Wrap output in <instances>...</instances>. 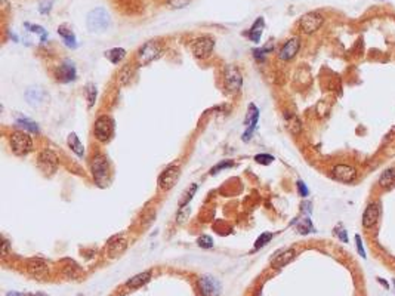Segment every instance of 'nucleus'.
Instances as JSON below:
<instances>
[{"mask_svg": "<svg viewBox=\"0 0 395 296\" xmlns=\"http://www.w3.org/2000/svg\"><path fill=\"white\" fill-rule=\"evenodd\" d=\"M394 286H395V280H394Z\"/></svg>", "mask_w": 395, "mask_h": 296, "instance_id": "nucleus-47", "label": "nucleus"}, {"mask_svg": "<svg viewBox=\"0 0 395 296\" xmlns=\"http://www.w3.org/2000/svg\"><path fill=\"white\" fill-rule=\"evenodd\" d=\"M17 125L19 128H22L24 130H28V132H36V133L39 132L37 125H36L34 122H31V120H28V119H18L17 120Z\"/></svg>", "mask_w": 395, "mask_h": 296, "instance_id": "nucleus-30", "label": "nucleus"}, {"mask_svg": "<svg viewBox=\"0 0 395 296\" xmlns=\"http://www.w3.org/2000/svg\"><path fill=\"white\" fill-rule=\"evenodd\" d=\"M11 148L14 154L25 156L33 150V138L25 130H15L11 135Z\"/></svg>", "mask_w": 395, "mask_h": 296, "instance_id": "nucleus-3", "label": "nucleus"}, {"mask_svg": "<svg viewBox=\"0 0 395 296\" xmlns=\"http://www.w3.org/2000/svg\"><path fill=\"white\" fill-rule=\"evenodd\" d=\"M335 233H336V236H338L343 243H348V234H346V231H345L343 228H336Z\"/></svg>", "mask_w": 395, "mask_h": 296, "instance_id": "nucleus-43", "label": "nucleus"}, {"mask_svg": "<svg viewBox=\"0 0 395 296\" xmlns=\"http://www.w3.org/2000/svg\"><path fill=\"white\" fill-rule=\"evenodd\" d=\"M233 166H234V162H233V160H224V162L218 163L216 166H213V167L210 169V175H216V173H219V170L228 169V167H233Z\"/></svg>", "mask_w": 395, "mask_h": 296, "instance_id": "nucleus-34", "label": "nucleus"}, {"mask_svg": "<svg viewBox=\"0 0 395 296\" xmlns=\"http://www.w3.org/2000/svg\"><path fill=\"white\" fill-rule=\"evenodd\" d=\"M54 5V0H40L39 2V12L40 14H49Z\"/></svg>", "mask_w": 395, "mask_h": 296, "instance_id": "nucleus-38", "label": "nucleus"}, {"mask_svg": "<svg viewBox=\"0 0 395 296\" xmlns=\"http://www.w3.org/2000/svg\"><path fill=\"white\" fill-rule=\"evenodd\" d=\"M324 22V17H323L320 12L317 11H312V12H308L305 14L301 21H299V27L302 30V33L305 34H312L315 33L317 30H320V27Z\"/></svg>", "mask_w": 395, "mask_h": 296, "instance_id": "nucleus-8", "label": "nucleus"}, {"mask_svg": "<svg viewBox=\"0 0 395 296\" xmlns=\"http://www.w3.org/2000/svg\"><path fill=\"white\" fill-rule=\"evenodd\" d=\"M264 25H265V21H264L262 17H259V18L253 22V25L250 27V30H249V33H247L249 39L252 40V42H255V43H259L261 36H262V31H264Z\"/></svg>", "mask_w": 395, "mask_h": 296, "instance_id": "nucleus-22", "label": "nucleus"}, {"mask_svg": "<svg viewBox=\"0 0 395 296\" xmlns=\"http://www.w3.org/2000/svg\"><path fill=\"white\" fill-rule=\"evenodd\" d=\"M197 191V184H193L191 185V188H188L184 194V197L181 199V202H179V207H184V206H188L190 204V200L193 199V196L196 194Z\"/></svg>", "mask_w": 395, "mask_h": 296, "instance_id": "nucleus-31", "label": "nucleus"}, {"mask_svg": "<svg viewBox=\"0 0 395 296\" xmlns=\"http://www.w3.org/2000/svg\"><path fill=\"white\" fill-rule=\"evenodd\" d=\"M274 236H272V233H264V234H261L259 237H258V240L255 241V249H259V247H264L267 243H269L271 241V239H272Z\"/></svg>", "mask_w": 395, "mask_h": 296, "instance_id": "nucleus-36", "label": "nucleus"}, {"mask_svg": "<svg viewBox=\"0 0 395 296\" xmlns=\"http://www.w3.org/2000/svg\"><path fill=\"white\" fill-rule=\"evenodd\" d=\"M6 252H8V241L3 243V255H6Z\"/></svg>", "mask_w": 395, "mask_h": 296, "instance_id": "nucleus-45", "label": "nucleus"}, {"mask_svg": "<svg viewBox=\"0 0 395 296\" xmlns=\"http://www.w3.org/2000/svg\"><path fill=\"white\" fill-rule=\"evenodd\" d=\"M296 256V250L295 249H284L275 253V256L271 259V264L275 268H283L284 265H287L290 261H293Z\"/></svg>", "mask_w": 395, "mask_h": 296, "instance_id": "nucleus-16", "label": "nucleus"}, {"mask_svg": "<svg viewBox=\"0 0 395 296\" xmlns=\"http://www.w3.org/2000/svg\"><path fill=\"white\" fill-rule=\"evenodd\" d=\"M377 281H379V283H382V284L385 286V289H389V286H388V283H386L385 280H382V278H377Z\"/></svg>", "mask_w": 395, "mask_h": 296, "instance_id": "nucleus-44", "label": "nucleus"}, {"mask_svg": "<svg viewBox=\"0 0 395 296\" xmlns=\"http://www.w3.org/2000/svg\"><path fill=\"white\" fill-rule=\"evenodd\" d=\"M355 246H357V250H358V253H360V256L361 258H366L367 255H366V250H364V246H363V240H361V237L360 236H355Z\"/></svg>", "mask_w": 395, "mask_h": 296, "instance_id": "nucleus-41", "label": "nucleus"}, {"mask_svg": "<svg viewBox=\"0 0 395 296\" xmlns=\"http://www.w3.org/2000/svg\"><path fill=\"white\" fill-rule=\"evenodd\" d=\"M126 247H127V240L123 236H116L108 241V247H107V250H108V255L111 258H116V256L122 255L126 250Z\"/></svg>", "mask_w": 395, "mask_h": 296, "instance_id": "nucleus-18", "label": "nucleus"}, {"mask_svg": "<svg viewBox=\"0 0 395 296\" xmlns=\"http://www.w3.org/2000/svg\"><path fill=\"white\" fill-rule=\"evenodd\" d=\"M90 172H92L95 182L98 185H101V187H105L107 182H108V176H110V165H108L107 157H104L102 154L93 156V159L90 162Z\"/></svg>", "mask_w": 395, "mask_h": 296, "instance_id": "nucleus-2", "label": "nucleus"}, {"mask_svg": "<svg viewBox=\"0 0 395 296\" xmlns=\"http://www.w3.org/2000/svg\"><path fill=\"white\" fill-rule=\"evenodd\" d=\"M111 24L110 14L107 12L104 8H96L90 11L86 17V25L90 33H102Z\"/></svg>", "mask_w": 395, "mask_h": 296, "instance_id": "nucleus-1", "label": "nucleus"}, {"mask_svg": "<svg viewBox=\"0 0 395 296\" xmlns=\"http://www.w3.org/2000/svg\"><path fill=\"white\" fill-rule=\"evenodd\" d=\"M132 76H133V67L132 65H125L119 71V82H120V85H127L130 82Z\"/></svg>", "mask_w": 395, "mask_h": 296, "instance_id": "nucleus-28", "label": "nucleus"}, {"mask_svg": "<svg viewBox=\"0 0 395 296\" xmlns=\"http://www.w3.org/2000/svg\"><path fill=\"white\" fill-rule=\"evenodd\" d=\"M379 185L385 190H389L391 187H394V185H395V167H389L380 175Z\"/></svg>", "mask_w": 395, "mask_h": 296, "instance_id": "nucleus-24", "label": "nucleus"}, {"mask_svg": "<svg viewBox=\"0 0 395 296\" xmlns=\"http://www.w3.org/2000/svg\"><path fill=\"white\" fill-rule=\"evenodd\" d=\"M25 98H27V101H28L30 105L36 107V105H40V104L45 102L46 93H45V91H42L40 88H31V89L27 91Z\"/></svg>", "mask_w": 395, "mask_h": 296, "instance_id": "nucleus-19", "label": "nucleus"}, {"mask_svg": "<svg viewBox=\"0 0 395 296\" xmlns=\"http://www.w3.org/2000/svg\"><path fill=\"white\" fill-rule=\"evenodd\" d=\"M296 228L301 234H308V233H312L314 231V227H312V222L309 218H304V219H299L298 224H296Z\"/></svg>", "mask_w": 395, "mask_h": 296, "instance_id": "nucleus-29", "label": "nucleus"}, {"mask_svg": "<svg viewBox=\"0 0 395 296\" xmlns=\"http://www.w3.org/2000/svg\"><path fill=\"white\" fill-rule=\"evenodd\" d=\"M299 49H301V39L299 37H292V39H289L281 46L278 52V58L281 61H290L298 55Z\"/></svg>", "mask_w": 395, "mask_h": 296, "instance_id": "nucleus-13", "label": "nucleus"}, {"mask_svg": "<svg viewBox=\"0 0 395 296\" xmlns=\"http://www.w3.org/2000/svg\"><path fill=\"white\" fill-rule=\"evenodd\" d=\"M162 54V46L159 42H147L144 43L139 51H138V55H136V59H138V64L139 65H147L150 62H153L154 59H157Z\"/></svg>", "mask_w": 395, "mask_h": 296, "instance_id": "nucleus-6", "label": "nucleus"}, {"mask_svg": "<svg viewBox=\"0 0 395 296\" xmlns=\"http://www.w3.org/2000/svg\"><path fill=\"white\" fill-rule=\"evenodd\" d=\"M25 27L30 30V31H33V33H36V34H39L40 36V42L43 43L45 40H46V37H48V33H46V30L43 28V27H40V25H33V24H25Z\"/></svg>", "mask_w": 395, "mask_h": 296, "instance_id": "nucleus-32", "label": "nucleus"}, {"mask_svg": "<svg viewBox=\"0 0 395 296\" xmlns=\"http://www.w3.org/2000/svg\"><path fill=\"white\" fill-rule=\"evenodd\" d=\"M258 120H259V110L255 104H250L249 105V111H247V116H246V120H244V125H246V132L243 133V141H249L252 138L255 129H256V125H258Z\"/></svg>", "mask_w": 395, "mask_h": 296, "instance_id": "nucleus-12", "label": "nucleus"}, {"mask_svg": "<svg viewBox=\"0 0 395 296\" xmlns=\"http://www.w3.org/2000/svg\"><path fill=\"white\" fill-rule=\"evenodd\" d=\"M255 160L261 165H271L274 162V157L271 154H258L255 156Z\"/></svg>", "mask_w": 395, "mask_h": 296, "instance_id": "nucleus-40", "label": "nucleus"}, {"mask_svg": "<svg viewBox=\"0 0 395 296\" xmlns=\"http://www.w3.org/2000/svg\"><path fill=\"white\" fill-rule=\"evenodd\" d=\"M379 213H380V210H379L377 203H370V204L366 207L364 213H363V225H364L366 228L375 227V225H376V222L379 221Z\"/></svg>", "mask_w": 395, "mask_h": 296, "instance_id": "nucleus-17", "label": "nucleus"}, {"mask_svg": "<svg viewBox=\"0 0 395 296\" xmlns=\"http://www.w3.org/2000/svg\"><path fill=\"white\" fill-rule=\"evenodd\" d=\"M213 48H215V39H212L210 36H201L191 42V51L200 59L209 58L210 54L213 52Z\"/></svg>", "mask_w": 395, "mask_h": 296, "instance_id": "nucleus-7", "label": "nucleus"}, {"mask_svg": "<svg viewBox=\"0 0 395 296\" xmlns=\"http://www.w3.org/2000/svg\"><path fill=\"white\" fill-rule=\"evenodd\" d=\"M58 34L62 37V40H64L65 46H68V48H71V49L77 48V39H76V36H74V33L71 31L70 28H67V25H59V27H58Z\"/></svg>", "mask_w": 395, "mask_h": 296, "instance_id": "nucleus-21", "label": "nucleus"}, {"mask_svg": "<svg viewBox=\"0 0 395 296\" xmlns=\"http://www.w3.org/2000/svg\"><path fill=\"white\" fill-rule=\"evenodd\" d=\"M284 123H286V128L290 133L293 135H299L301 130H302V123L299 120V117L296 114H292V113H286L284 114Z\"/></svg>", "mask_w": 395, "mask_h": 296, "instance_id": "nucleus-20", "label": "nucleus"}, {"mask_svg": "<svg viewBox=\"0 0 395 296\" xmlns=\"http://www.w3.org/2000/svg\"><path fill=\"white\" fill-rule=\"evenodd\" d=\"M198 287H200V292L204 296H218L219 292H221V283L216 278H215V277H212V276H203V277H200Z\"/></svg>", "mask_w": 395, "mask_h": 296, "instance_id": "nucleus-14", "label": "nucleus"}, {"mask_svg": "<svg viewBox=\"0 0 395 296\" xmlns=\"http://www.w3.org/2000/svg\"><path fill=\"white\" fill-rule=\"evenodd\" d=\"M86 98H88V104H89V108L93 107L95 104V99H96V88L95 85H88L86 86Z\"/></svg>", "mask_w": 395, "mask_h": 296, "instance_id": "nucleus-33", "label": "nucleus"}, {"mask_svg": "<svg viewBox=\"0 0 395 296\" xmlns=\"http://www.w3.org/2000/svg\"><path fill=\"white\" fill-rule=\"evenodd\" d=\"M332 172L335 179L341 182H352L357 178V170L349 165H336Z\"/></svg>", "mask_w": 395, "mask_h": 296, "instance_id": "nucleus-15", "label": "nucleus"}, {"mask_svg": "<svg viewBox=\"0 0 395 296\" xmlns=\"http://www.w3.org/2000/svg\"><path fill=\"white\" fill-rule=\"evenodd\" d=\"M150 278H151V271H144L141 274H136L130 280H127L126 286L127 287H132V289H136V287H141L144 284H147L150 281Z\"/></svg>", "mask_w": 395, "mask_h": 296, "instance_id": "nucleus-25", "label": "nucleus"}, {"mask_svg": "<svg viewBox=\"0 0 395 296\" xmlns=\"http://www.w3.org/2000/svg\"><path fill=\"white\" fill-rule=\"evenodd\" d=\"M105 58L111 64H119L126 58V51L123 48H113V49L105 52Z\"/></svg>", "mask_w": 395, "mask_h": 296, "instance_id": "nucleus-26", "label": "nucleus"}, {"mask_svg": "<svg viewBox=\"0 0 395 296\" xmlns=\"http://www.w3.org/2000/svg\"><path fill=\"white\" fill-rule=\"evenodd\" d=\"M197 243H198V246L203 247V249H210V247H213V239H212L210 236H201V237H198Z\"/></svg>", "mask_w": 395, "mask_h": 296, "instance_id": "nucleus-37", "label": "nucleus"}, {"mask_svg": "<svg viewBox=\"0 0 395 296\" xmlns=\"http://www.w3.org/2000/svg\"><path fill=\"white\" fill-rule=\"evenodd\" d=\"M298 191H299V196H302V197H308V194H309V190H308V187L305 185V182L304 181H298Z\"/></svg>", "mask_w": 395, "mask_h": 296, "instance_id": "nucleus-42", "label": "nucleus"}, {"mask_svg": "<svg viewBox=\"0 0 395 296\" xmlns=\"http://www.w3.org/2000/svg\"><path fill=\"white\" fill-rule=\"evenodd\" d=\"M30 271L36 276H42L48 271V265L45 261H42V259H33V261H30V265H28Z\"/></svg>", "mask_w": 395, "mask_h": 296, "instance_id": "nucleus-27", "label": "nucleus"}, {"mask_svg": "<svg viewBox=\"0 0 395 296\" xmlns=\"http://www.w3.org/2000/svg\"><path fill=\"white\" fill-rule=\"evenodd\" d=\"M179 178V167L178 166H169L166 167L162 175L159 176V188L163 191H169L170 188L175 187V184Z\"/></svg>", "mask_w": 395, "mask_h": 296, "instance_id": "nucleus-11", "label": "nucleus"}, {"mask_svg": "<svg viewBox=\"0 0 395 296\" xmlns=\"http://www.w3.org/2000/svg\"><path fill=\"white\" fill-rule=\"evenodd\" d=\"M93 133L99 142H108L114 133V122L108 116H101L95 120Z\"/></svg>", "mask_w": 395, "mask_h": 296, "instance_id": "nucleus-4", "label": "nucleus"}, {"mask_svg": "<svg viewBox=\"0 0 395 296\" xmlns=\"http://www.w3.org/2000/svg\"><path fill=\"white\" fill-rule=\"evenodd\" d=\"M191 0H167L169 6L175 8V9H181V8H185L187 5H190Z\"/></svg>", "mask_w": 395, "mask_h": 296, "instance_id": "nucleus-39", "label": "nucleus"}, {"mask_svg": "<svg viewBox=\"0 0 395 296\" xmlns=\"http://www.w3.org/2000/svg\"><path fill=\"white\" fill-rule=\"evenodd\" d=\"M55 76L61 83L74 82L76 77H77V70H76L74 62L70 61V59H65L61 65H58V68L55 71Z\"/></svg>", "mask_w": 395, "mask_h": 296, "instance_id": "nucleus-10", "label": "nucleus"}, {"mask_svg": "<svg viewBox=\"0 0 395 296\" xmlns=\"http://www.w3.org/2000/svg\"><path fill=\"white\" fill-rule=\"evenodd\" d=\"M37 165L39 167L45 172V173H55L56 169H58V165H59V160H58V156L49 150V148H45V150L40 151L39 157H37Z\"/></svg>", "mask_w": 395, "mask_h": 296, "instance_id": "nucleus-9", "label": "nucleus"}, {"mask_svg": "<svg viewBox=\"0 0 395 296\" xmlns=\"http://www.w3.org/2000/svg\"><path fill=\"white\" fill-rule=\"evenodd\" d=\"M224 85H225V89L231 93H235L241 89L243 76H241V71L238 70L237 65L228 64L224 68Z\"/></svg>", "mask_w": 395, "mask_h": 296, "instance_id": "nucleus-5", "label": "nucleus"}, {"mask_svg": "<svg viewBox=\"0 0 395 296\" xmlns=\"http://www.w3.org/2000/svg\"><path fill=\"white\" fill-rule=\"evenodd\" d=\"M188 216H190V204L184 206V207H179L178 215H176V222H179V224H184Z\"/></svg>", "mask_w": 395, "mask_h": 296, "instance_id": "nucleus-35", "label": "nucleus"}, {"mask_svg": "<svg viewBox=\"0 0 395 296\" xmlns=\"http://www.w3.org/2000/svg\"><path fill=\"white\" fill-rule=\"evenodd\" d=\"M36 296H46V295H42V293H37V295H36Z\"/></svg>", "mask_w": 395, "mask_h": 296, "instance_id": "nucleus-46", "label": "nucleus"}, {"mask_svg": "<svg viewBox=\"0 0 395 296\" xmlns=\"http://www.w3.org/2000/svg\"><path fill=\"white\" fill-rule=\"evenodd\" d=\"M67 142H68V147L71 148V151H73L74 154H77L79 157H83V154H85V147H83V144L80 142L79 136H77L74 132H71V133L68 135Z\"/></svg>", "mask_w": 395, "mask_h": 296, "instance_id": "nucleus-23", "label": "nucleus"}]
</instances>
